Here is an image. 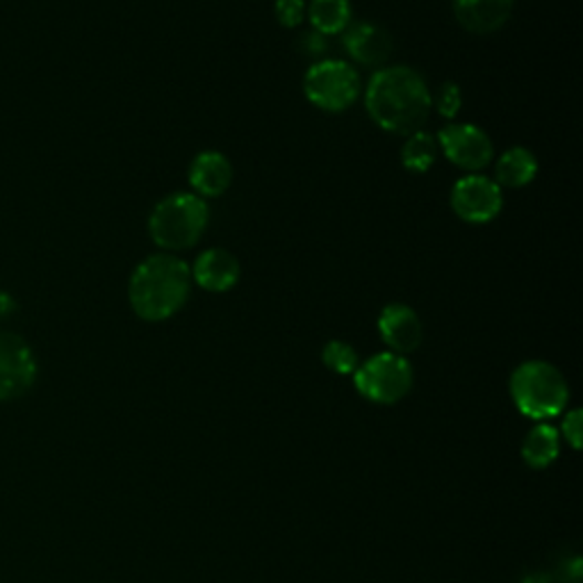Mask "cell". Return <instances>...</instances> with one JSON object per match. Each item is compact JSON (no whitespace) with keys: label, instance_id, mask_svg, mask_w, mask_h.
I'll return each mask as SVG.
<instances>
[{"label":"cell","instance_id":"obj_2","mask_svg":"<svg viewBox=\"0 0 583 583\" xmlns=\"http://www.w3.org/2000/svg\"><path fill=\"white\" fill-rule=\"evenodd\" d=\"M191 271L174 253H155L144 258L131 274L128 301L133 313L144 322L171 320L189 299Z\"/></svg>","mask_w":583,"mask_h":583},{"label":"cell","instance_id":"obj_16","mask_svg":"<svg viewBox=\"0 0 583 583\" xmlns=\"http://www.w3.org/2000/svg\"><path fill=\"white\" fill-rule=\"evenodd\" d=\"M561 454V436L550 421H538L524 436L520 456L533 470H545Z\"/></svg>","mask_w":583,"mask_h":583},{"label":"cell","instance_id":"obj_1","mask_svg":"<svg viewBox=\"0 0 583 583\" xmlns=\"http://www.w3.org/2000/svg\"><path fill=\"white\" fill-rule=\"evenodd\" d=\"M369 119L385 133L410 135L424 128L434 110V94L426 77L406 64L383 66L365 90Z\"/></svg>","mask_w":583,"mask_h":583},{"label":"cell","instance_id":"obj_6","mask_svg":"<svg viewBox=\"0 0 583 583\" xmlns=\"http://www.w3.org/2000/svg\"><path fill=\"white\" fill-rule=\"evenodd\" d=\"M361 397L378 406H393L408 397L415 383L413 365L406 356L383 352L374 354L352 374Z\"/></svg>","mask_w":583,"mask_h":583},{"label":"cell","instance_id":"obj_24","mask_svg":"<svg viewBox=\"0 0 583 583\" xmlns=\"http://www.w3.org/2000/svg\"><path fill=\"white\" fill-rule=\"evenodd\" d=\"M12 310V299L8 294H0V315H8Z\"/></svg>","mask_w":583,"mask_h":583},{"label":"cell","instance_id":"obj_15","mask_svg":"<svg viewBox=\"0 0 583 583\" xmlns=\"http://www.w3.org/2000/svg\"><path fill=\"white\" fill-rule=\"evenodd\" d=\"M538 176L535 155L524 146H513L503 150L494 160V183L503 189H522Z\"/></svg>","mask_w":583,"mask_h":583},{"label":"cell","instance_id":"obj_18","mask_svg":"<svg viewBox=\"0 0 583 583\" xmlns=\"http://www.w3.org/2000/svg\"><path fill=\"white\" fill-rule=\"evenodd\" d=\"M438 139L424 128L406 135L402 146V163L413 174H426L438 160Z\"/></svg>","mask_w":583,"mask_h":583},{"label":"cell","instance_id":"obj_20","mask_svg":"<svg viewBox=\"0 0 583 583\" xmlns=\"http://www.w3.org/2000/svg\"><path fill=\"white\" fill-rule=\"evenodd\" d=\"M434 107L438 110V114L443 119H456L460 107H462V92L454 81H447L440 85L438 94L434 96Z\"/></svg>","mask_w":583,"mask_h":583},{"label":"cell","instance_id":"obj_22","mask_svg":"<svg viewBox=\"0 0 583 583\" xmlns=\"http://www.w3.org/2000/svg\"><path fill=\"white\" fill-rule=\"evenodd\" d=\"M559 436L565 438V443L579 451L583 445V410L574 408V410H565L563 421H561V431Z\"/></svg>","mask_w":583,"mask_h":583},{"label":"cell","instance_id":"obj_10","mask_svg":"<svg viewBox=\"0 0 583 583\" xmlns=\"http://www.w3.org/2000/svg\"><path fill=\"white\" fill-rule=\"evenodd\" d=\"M342 49L365 69H383L393 55V37L372 21H352L342 32Z\"/></svg>","mask_w":583,"mask_h":583},{"label":"cell","instance_id":"obj_12","mask_svg":"<svg viewBox=\"0 0 583 583\" xmlns=\"http://www.w3.org/2000/svg\"><path fill=\"white\" fill-rule=\"evenodd\" d=\"M191 283H197L206 292H228L238 285L242 277V267L238 256H232L228 249L215 247L204 251L197 262L189 267Z\"/></svg>","mask_w":583,"mask_h":583},{"label":"cell","instance_id":"obj_13","mask_svg":"<svg viewBox=\"0 0 583 583\" xmlns=\"http://www.w3.org/2000/svg\"><path fill=\"white\" fill-rule=\"evenodd\" d=\"M189 185L201 199H217L232 185V165L219 150H201L189 165Z\"/></svg>","mask_w":583,"mask_h":583},{"label":"cell","instance_id":"obj_23","mask_svg":"<svg viewBox=\"0 0 583 583\" xmlns=\"http://www.w3.org/2000/svg\"><path fill=\"white\" fill-rule=\"evenodd\" d=\"M329 49L326 44V37L317 30H305L301 37H299V51L308 58H320L324 55Z\"/></svg>","mask_w":583,"mask_h":583},{"label":"cell","instance_id":"obj_17","mask_svg":"<svg viewBox=\"0 0 583 583\" xmlns=\"http://www.w3.org/2000/svg\"><path fill=\"white\" fill-rule=\"evenodd\" d=\"M305 19L313 25V30L322 32L324 37L342 34L348 23L354 21L352 3L348 0H310Z\"/></svg>","mask_w":583,"mask_h":583},{"label":"cell","instance_id":"obj_21","mask_svg":"<svg viewBox=\"0 0 583 583\" xmlns=\"http://www.w3.org/2000/svg\"><path fill=\"white\" fill-rule=\"evenodd\" d=\"M305 0H277L274 14L283 28H299L305 21Z\"/></svg>","mask_w":583,"mask_h":583},{"label":"cell","instance_id":"obj_11","mask_svg":"<svg viewBox=\"0 0 583 583\" xmlns=\"http://www.w3.org/2000/svg\"><path fill=\"white\" fill-rule=\"evenodd\" d=\"M378 335L393 354L408 356L417 352L424 329L415 310L406 303H387L378 315Z\"/></svg>","mask_w":583,"mask_h":583},{"label":"cell","instance_id":"obj_14","mask_svg":"<svg viewBox=\"0 0 583 583\" xmlns=\"http://www.w3.org/2000/svg\"><path fill=\"white\" fill-rule=\"evenodd\" d=\"M513 0H454L456 21L472 34H492L509 23Z\"/></svg>","mask_w":583,"mask_h":583},{"label":"cell","instance_id":"obj_7","mask_svg":"<svg viewBox=\"0 0 583 583\" xmlns=\"http://www.w3.org/2000/svg\"><path fill=\"white\" fill-rule=\"evenodd\" d=\"M438 148L454 167L468 174L488 169L494 158V144L490 135L475 124L449 122L438 133Z\"/></svg>","mask_w":583,"mask_h":583},{"label":"cell","instance_id":"obj_19","mask_svg":"<svg viewBox=\"0 0 583 583\" xmlns=\"http://www.w3.org/2000/svg\"><path fill=\"white\" fill-rule=\"evenodd\" d=\"M322 363L326 365V369H331L333 374H340V376H352L358 365H361V358H358V352L356 348L348 344V342H342V340H331L324 344L322 348Z\"/></svg>","mask_w":583,"mask_h":583},{"label":"cell","instance_id":"obj_3","mask_svg":"<svg viewBox=\"0 0 583 583\" xmlns=\"http://www.w3.org/2000/svg\"><path fill=\"white\" fill-rule=\"evenodd\" d=\"M210 223L206 199L194 191H174L153 206L148 215V236L165 253H178L197 247Z\"/></svg>","mask_w":583,"mask_h":583},{"label":"cell","instance_id":"obj_4","mask_svg":"<svg viewBox=\"0 0 583 583\" xmlns=\"http://www.w3.org/2000/svg\"><path fill=\"white\" fill-rule=\"evenodd\" d=\"M511 397L516 408L535 421H548L565 413L570 385L563 372L548 361H524L511 374Z\"/></svg>","mask_w":583,"mask_h":583},{"label":"cell","instance_id":"obj_5","mask_svg":"<svg viewBox=\"0 0 583 583\" xmlns=\"http://www.w3.org/2000/svg\"><path fill=\"white\" fill-rule=\"evenodd\" d=\"M303 94L322 112H344L363 94L361 73L344 60H320L303 75Z\"/></svg>","mask_w":583,"mask_h":583},{"label":"cell","instance_id":"obj_9","mask_svg":"<svg viewBox=\"0 0 583 583\" xmlns=\"http://www.w3.org/2000/svg\"><path fill=\"white\" fill-rule=\"evenodd\" d=\"M39 374L32 346L17 333H0V402L23 397Z\"/></svg>","mask_w":583,"mask_h":583},{"label":"cell","instance_id":"obj_8","mask_svg":"<svg viewBox=\"0 0 583 583\" xmlns=\"http://www.w3.org/2000/svg\"><path fill=\"white\" fill-rule=\"evenodd\" d=\"M449 206L465 223H488L497 219L503 208V191L492 178L483 174H468L454 183Z\"/></svg>","mask_w":583,"mask_h":583}]
</instances>
